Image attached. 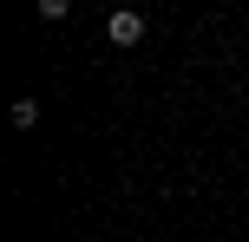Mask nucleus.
I'll return each mask as SVG.
<instances>
[{"label": "nucleus", "instance_id": "nucleus-2", "mask_svg": "<svg viewBox=\"0 0 249 242\" xmlns=\"http://www.w3.org/2000/svg\"><path fill=\"white\" fill-rule=\"evenodd\" d=\"M39 125V98H13V131H33Z\"/></svg>", "mask_w": 249, "mask_h": 242}, {"label": "nucleus", "instance_id": "nucleus-1", "mask_svg": "<svg viewBox=\"0 0 249 242\" xmlns=\"http://www.w3.org/2000/svg\"><path fill=\"white\" fill-rule=\"evenodd\" d=\"M105 33H112V46H138V39H144V13H112V20H105Z\"/></svg>", "mask_w": 249, "mask_h": 242}]
</instances>
